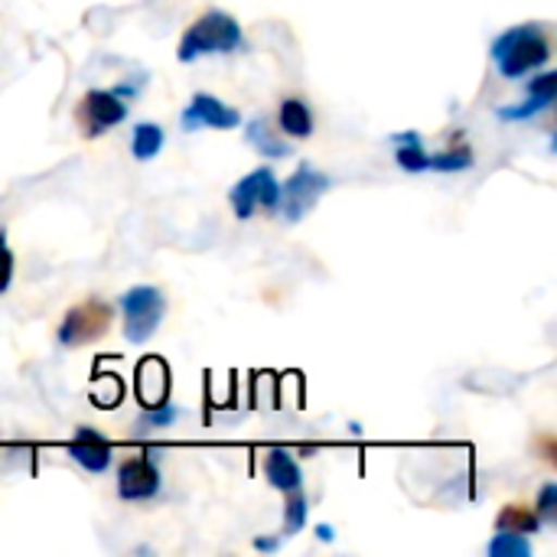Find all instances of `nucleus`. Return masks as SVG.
Listing matches in <instances>:
<instances>
[{"label": "nucleus", "mask_w": 557, "mask_h": 557, "mask_svg": "<svg viewBox=\"0 0 557 557\" xmlns=\"http://www.w3.org/2000/svg\"><path fill=\"white\" fill-rule=\"evenodd\" d=\"M317 539H320V542H333V539H336V529H333L330 522H320V525H317Z\"/></svg>", "instance_id": "obj_28"}, {"label": "nucleus", "mask_w": 557, "mask_h": 557, "mask_svg": "<svg viewBox=\"0 0 557 557\" xmlns=\"http://www.w3.org/2000/svg\"><path fill=\"white\" fill-rule=\"evenodd\" d=\"M242 124H245V140L264 160H287V157H294V144L284 140V134L277 127H271V121L264 114H255L251 121H242Z\"/></svg>", "instance_id": "obj_12"}, {"label": "nucleus", "mask_w": 557, "mask_h": 557, "mask_svg": "<svg viewBox=\"0 0 557 557\" xmlns=\"http://www.w3.org/2000/svg\"><path fill=\"white\" fill-rule=\"evenodd\" d=\"M532 509L539 512V519H542L545 529L557 525V483H545V486L539 490V499H535Z\"/></svg>", "instance_id": "obj_23"}, {"label": "nucleus", "mask_w": 557, "mask_h": 557, "mask_svg": "<svg viewBox=\"0 0 557 557\" xmlns=\"http://www.w3.org/2000/svg\"><path fill=\"white\" fill-rule=\"evenodd\" d=\"M242 121L245 117H242L238 108L225 104L222 98H215L209 91H196L189 98V104L183 108V114H180V127L186 134L202 131V127H209V131H235V127H242Z\"/></svg>", "instance_id": "obj_8"}, {"label": "nucleus", "mask_w": 557, "mask_h": 557, "mask_svg": "<svg viewBox=\"0 0 557 557\" xmlns=\"http://www.w3.org/2000/svg\"><path fill=\"white\" fill-rule=\"evenodd\" d=\"M557 101V72L555 69H539V75H532V82L525 85V98L519 104H509V108H499L496 117L499 121H509V124H519V121H532L539 114H545L548 108H555Z\"/></svg>", "instance_id": "obj_10"}, {"label": "nucleus", "mask_w": 557, "mask_h": 557, "mask_svg": "<svg viewBox=\"0 0 557 557\" xmlns=\"http://www.w3.org/2000/svg\"><path fill=\"white\" fill-rule=\"evenodd\" d=\"M490 55L503 78H509V82L529 78L552 62L548 29L542 23H516L493 39Z\"/></svg>", "instance_id": "obj_1"}, {"label": "nucleus", "mask_w": 557, "mask_h": 557, "mask_svg": "<svg viewBox=\"0 0 557 557\" xmlns=\"http://www.w3.org/2000/svg\"><path fill=\"white\" fill-rule=\"evenodd\" d=\"M140 85H144V78H134V82H121V85H114L111 91H114L117 98H124V101H127V98H137V95L144 91Z\"/></svg>", "instance_id": "obj_25"}, {"label": "nucleus", "mask_w": 557, "mask_h": 557, "mask_svg": "<svg viewBox=\"0 0 557 557\" xmlns=\"http://www.w3.org/2000/svg\"><path fill=\"white\" fill-rule=\"evenodd\" d=\"M264 480L277 490V493H294L304 486V470L297 463V457L284 447H271L264 454Z\"/></svg>", "instance_id": "obj_13"}, {"label": "nucleus", "mask_w": 557, "mask_h": 557, "mask_svg": "<svg viewBox=\"0 0 557 557\" xmlns=\"http://www.w3.org/2000/svg\"><path fill=\"white\" fill-rule=\"evenodd\" d=\"M137 398H140V408H153V405L170 401V372L160 366L157 379H150L147 366H140L137 369Z\"/></svg>", "instance_id": "obj_18"}, {"label": "nucleus", "mask_w": 557, "mask_h": 557, "mask_svg": "<svg viewBox=\"0 0 557 557\" xmlns=\"http://www.w3.org/2000/svg\"><path fill=\"white\" fill-rule=\"evenodd\" d=\"M163 144H166V134H163L160 124H153V121L134 124V131H131V153H134V160H140V163L157 160Z\"/></svg>", "instance_id": "obj_17"}, {"label": "nucleus", "mask_w": 557, "mask_h": 557, "mask_svg": "<svg viewBox=\"0 0 557 557\" xmlns=\"http://www.w3.org/2000/svg\"><path fill=\"white\" fill-rule=\"evenodd\" d=\"M13 268H16V258H13V248L7 242V228L0 225V297L10 290L13 284Z\"/></svg>", "instance_id": "obj_24"}, {"label": "nucleus", "mask_w": 557, "mask_h": 557, "mask_svg": "<svg viewBox=\"0 0 557 557\" xmlns=\"http://www.w3.org/2000/svg\"><path fill=\"white\" fill-rule=\"evenodd\" d=\"M180 421V408L163 401V405H153V408H144V414L137 418L134 424V434L137 437H147V434H157V431H166Z\"/></svg>", "instance_id": "obj_20"}, {"label": "nucleus", "mask_w": 557, "mask_h": 557, "mask_svg": "<svg viewBox=\"0 0 557 557\" xmlns=\"http://www.w3.org/2000/svg\"><path fill=\"white\" fill-rule=\"evenodd\" d=\"M245 49V29L242 23L225 10H206L199 20H193L176 46V59L183 65L199 62L202 55H232Z\"/></svg>", "instance_id": "obj_2"}, {"label": "nucleus", "mask_w": 557, "mask_h": 557, "mask_svg": "<svg viewBox=\"0 0 557 557\" xmlns=\"http://www.w3.org/2000/svg\"><path fill=\"white\" fill-rule=\"evenodd\" d=\"M535 444H539L542 457H545V460H548L552 467H557V441H555V437H552V434H545V437H539Z\"/></svg>", "instance_id": "obj_26"}, {"label": "nucleus", "mask_w": 557, "mask_h": 557, "mask_svg": "<svg viewBox=\"0 0 557 557\" xmlns=\"http://www.w3.org/2000/svg\"><path fill=\"white\" fill-rule=\"evenodd\" d=\"M65 454L72 463H78L85 473H108L111 470V460H114V450H111V441L95 431V428H75L72 441L65 444Z\"/></svg>", "instance_id": "obj_11"}, {"label": "nucleus", "mask_w": 557, "mask_h": 557, "mask_svg": "<svg viewBox=\"0 0 557 557\" xmlns=\"http://www.w3.org/2000/svg\"><path fill=\"white\" fill-rule=\"evenodd\" d=\"M281 548V539H274V535H258L255 539V552H261V555H274Z\"/></svg>", "instance_id": "obj_27"}, {"label": "nucleus", "mask_w": 557, "mask_h": 557, "mask_svg": "<svg viewBox=\"0 0 557 557\" xmlns=\"http://www.w3.org/2000/svg\"><path fill=\"white\" fill-rule=\"evenodd\" d=\"M490 557H532V542L529 535H516V532H496L493 542L486 545Z\"/></svg>", "instance_id": "obj_22"}, {"label": "nucleus", "mask_w": 557, "mask_h": 557, "mask_svg": "<svg viewBox=\"0 0 557 557\" xmlns=\"http://www.w3.org/2000/svg\"><path fill=\"white\" fill-rule=\"evenodd\" d=\"M307 519H310V503L304 496V486L294 490V493H284V535H300L307 529Z\"/></svg>", "instance_id": "obj_21"}, {"label": "nucleus", "mask_w": 557, "mask_h": 557, "mask_svg": "<svg viewBox=\"0 0 557 557\" xmlns=\"http://www.w3.org/2000/svg\"><path fill=\"white\" fill-rule=\"evenodd\" d=\"M228 202L235 219L248 222L258 212L274 215L281 209V180L274 173V166H258L251 173H245L232 189H228Z\"/></svg>", "instance_id": "obj_5"}, {"label": "nucleus", "mask_w": 557, "mask_h": 557, "mask_svg": "<svg viewBox=\"0 0 557 557\" xmlns=\"http://www.w3.org/2000/svg\"><path fill=\"white\" fill-rule=\"evenodd\" d=\"M111 323H114V307L108 300L88 297L65 310V317L59 320L55 339L62 349H82V346L98 343L111 330Z\"/></svg>", "instance_id": "obj_4"}, {"label": "nucleus", "mask_w": 557, "mask_h": 557, "mask_svg": "<svg viewBox=\"0 0 557 557\" xmlns=\"http://www.w3.org/2000/svg\"><path fill=\"white\" fill-rule=\"evenodd\" d=\"M75 121H78V131L88 140H95L127 121V101L117 98L111 88H88L75 104Z\"/></svg>", "instance_id": "obj_7"}, {"label": "nucleus", "mask_w": 557, "mask_h": 557, "mask_svg": "<svg viewBox=\"0 0 557 557\" xmlns=\"http://www.w3.org/2000/svg\"><path fill=\"white\" fill-rule=\"evenodd\" d=\"M545 525L539 519V512L532 506H522V503H512L506 509H499L496 516V532H516V535H539Z\"/></svg>", "instance_id": "obj_16"}, {"label": "nucleus", "mask_w": 557, "mask_h": 557, "mask_svg": "<svg viewBox=\"0 0 557 557\" xmlns=\"http://www.w3.org/2000/svg\"><path fill=\"white\" fill-rule=\"evenodd\" d=\"M117 307H121V333L131 346H144L157 336L160 323H163V313H166V297L160 287L153 284H137L131 290H124L117 297Z\"/></svg>", "instance_id": "obj_3"}, {"label": "nucleus", "mask_w": 557, "mask_h": 557, "mask_svg": "<svg viewBox=\"0 0 557 557\" xmlns=\"http://www.w3.org/2000/svg\"><path fill=\"white\" fill-rule=\"evenodd\" d=\"M163 490V476L160 467L153 463V457L137 454L121 460L117 467V499L121 503H150L157 499Z\"/></svg>", "instance_id": "obj_9"}, {"label": "nucleus", "mask_w": 557, "mask_h": 557, "mask_svg": "<svg viewBox=\"0 0 557 557\" xmlns=\"http://www.w3.org/2000/svg\"><path fill=\"white\" fill-rule=\"evenodd\" d=\"M277 127L290 140H307L317 131V117H313V111H310V104L304 98H284L281 108H277Z\"/></svg>", "instance_id": "obj_14"}, {"label": "nucleus", "mask_w": 557, "mask_h": 557, "mask_svg": "<svg viewBox=\"0 0 557 557\" xmlns=\"http://www.w3.org/2000/svg\"><path fill=\"white\" fill-rule=\"evenodd\" d=\"M431 170L434 173H467L473 170V147L470 144H450L441 153H431Z\"/></svg>", "instance_id": "obj_19"}, {"label": "nucleus", "mask_w": 557, "mask_h": 557, "mask_svg": "<svg viewBox=\"0 0 557 557\" xmlns=\"http://www.w3.org/2000/svg\"><path fill=\"white\" fill-rule=\"evenodd\" d=\"M388 140L395 147V163L405 173H428L431 170V153H428L424 137L418 131H401V134H392Z\"/></svg>", "instance_id": "obj_15"}, {"label": "nucleus", "mask_w": 557, "mask_h": 557, "mask_svg": "<svg viewBox=\"0 0 557 557\" xmlns=\"http://www.w3.org/2000/svg\"><path fill=\"white\" fill-rule=\"evenodd\" d=\"M330 176L323 173V170H317L313 163H297V170L287 176V183H281V215L287 219V222H304L313 209H317V202L323 199V193L330 189Z\"/></svg>", "instance_id": "obj_6"}]
</instances>
